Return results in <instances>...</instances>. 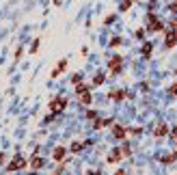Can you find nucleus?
I'll list each match as a JSON object with an SVG mask.
<instances>
[{"instance_id": "nucleus-1", "label": "nucleus", "mask_w": 177, "mask_h": 175, "mask_svg": "<svg viewBox=\"0 0 177 175\" xmlns=\"http://www.w3.org/2000/svg\"><path fill=\"white\" fill-rule=\"evenodd\" d=\"M147 30H151V33L164 30V22H162L156 13H147Z\"/></svg>"}, {"instance_id": "nucleus-2", "label": "nucleus", "mask_w": 177, "mask_h": 175, "mask_svg": "<svg viewBox=\"0 0 177 175\" xmlns=\"http://www.w3.org/2000/svg\"><path fill=\"white\" fill-rule=\"evenodd\" d=\"M28 164H30V162H26V158L17 154V156H13V160L7 164V171H9V173H15V171H19V169H26Z\"/></svg>"}, {"instance_id": "nucleus-3", "label": "nucleus", "mask_w": 177, "mask_h": 175, "mask_svg": "<svg viewBox=\"0 0 177 175\" xmlns=\"http://www.w3.org/2000/svg\"><path fill=\"white\" fill-rule=\"evenodd\" d=\"M48 108L52 110V112H56V115H61V112L67 108V97H54L52 102L48 104Z\"/></svg>"}, {"instance_id": "nucleus-4", "label": "nucleus", "mask_w": 177, "mask_h": 175, "mask_svg": "<svg viewBox=\"0 0 177 175\" xmlns=\"http://www.w3.org/2000/svg\"><path fill=\"white\" fill-rule=\"evenodd\" d=\"M110 130H112V138H117V141H125V138H128V128L121 126V123H112Z\"/></svg>"}, {"instance_id": "nucleus-5", "label": "nucleus", "mask_w": 177, "mask_h": 175, "mask_svg": "<svg viewBox=\"0 0 177 175\" xmlns=\"http://www.w3.org/2000/svg\"><path fill=\"white\" fill-rule=\"evenodd\" d=\"M177 45V30H166L164 28V48L171 50Z\"/></svg>"}, {"instance_id": "nucleus-6", "label": "nucleus", "mask_w": 177, "mask_h": 175, "mask_svg": "<svg viewBox=\"0 0 177 175\" xmlns=\"http://www.w3.org/2000/svg\"><path fill=\"white\" fill-rule=\"evenodd\" d=\"M108 69H110V73H119V71L123 69V59H121L119 54H115V56L108 61Z\"/></svg>"}, {"instance_id": "nucleus-7", "label": "nucleus", "mask_w": 177, "mask_h": 175, "mask_svg": "<svg viewBox=\"0 0 177 175\" xmlns=\"http://www.w3.org/2000/svg\"><path fill=\"white\" fill-rule=\"evenodd\" d=\"M168 132H171V130H168V126H166L164 121H160L158 126L154 128V136H156V138H166V136H168Z\"/></svg>"}, {"instance_id": "nucleus-8", "label": "nucleus", "mask_w": 177, "mask_h": 175, "mask_svg": "<svg viewBox=\"0 0 177 175\" xmlns=\"http://www.w3.org/2000/svg\"><path fill=\"white\" fill-rule=\"evenodd\" d=\"M123 158H125V156H123V152H121V147H115L112 152L108 154V162H110V164H119Z\"/></svg>"}, {"instance_id": "nucleus-9", "label": "nucleus", "mask_w": 177, "mask_h": 175, "mask_svg": "<svg viewBox=\"0 0 177 175\" xmlns=\"http://www.w3.org/2000/svg\"><path fill=\"white\" fill-rule=\"evenodd\" d=\"M33 171H41L43 166H45V162H43V158H39L37 154H33V158H30V164H28Z\"/></svg>"}, {"instance_id": "nucleus-10", "label": "nucleus", "mask_w": 177, "mask_h": 175, "mask_svg": "<svg viewBox=\"0 0 177 175\" xmlns=\"http://www.w3.org/2000/svg\"><path fill=\"white\" fill-rule=\"evenodd\" d=\"M52 158H54L56 162H63V160H67V149H65V147H56L54 152H52Z\"/></svg>"}, {"instance_id": "nucleus-11", "label": "nucleus", "mask_w": 177, "mask_h": 175, "mask_svg": "<svg viewBox=\"0 0 177 175\" xmlns=\"http://www.w3.org/2000/svg\"><path fill=\"white\" fill-rule=\"evenodd\" d=\"M108 126H112V119H99V117H97V119L93 121V128H95V130H102V128H108Z\"/></svg>"}, {"instance_id": "nucleus-12", "label": "nucleus", "mask_w": 177, "mask_h": 175, "mask_svg": "<svg viewBox=\"0 0 177 175\" xmlns=\"http://www.w3.org/2000/svg\"><path fill=\"white\" fill-rule=\"evenodd\" d=\"M108 97H110V99H115V102H123V99L128 97V93H125L123 89H119V91H110V93H108Z\"/></svg>"}, {"instance_id": "nucleus-13", "label": "nucleus", "mask_w": 177, "mask_h": 175, "mask_svg": "<svg viewBox=\"0 0 177 175\" xmlns=\"http://www.w3.org/2000/svg\"><path fill=\"white\" fill-rule=\"evenodd\" d=\"M65 67H67V59H63V61H58V63H56V67L52 69V78H56V76H61V73L65 71Z\"/></svg>"}, {"instance_id": "nucleus-14", "label": "nucleus", "mask_w": 177, "mask_h": 175, "mask_svg": "<svg viewBox=\"0 0 177 175\" xmlns=\"http://www.w3.org/2000/svg\"><path fill=\"white\" fill-rule=\"evenodd\" d=\"M151 50H154V43H151V41H147V43H143L140 52H143V56H145V59H149V56H151Z\"/></svg>"}, {"instance_id": "nucleus-15", "label": "nucleus", "mask_w": 177, "mask_h": 175, "mask_svg": "<svg viewBox=\"0 0 177 175\" xmlns=\"http://www.w3.org/2000/svg\"><path fill=\"white\" fill-rule=\"evenodd\" d=\"M93 89V84H84V82H78V87H76V95H82V93H87V91H91Z\"/></svg>"}, {"instance_id": "nucleus-16", "label": "nucleus", "mask_w": 177, "mask_h": 175, "mask_svg": "<svg viewBox=\"0 0 177 175\" xmlns=\"http://www.w3.org/2000/svg\"><path fill=\"white\" fill-rule=\"evenodd\" d=\"M175 160H177V152H173V154H168V156H162V158H160V162H162V164H173Z\"/></svg>"}, {"instance_id": "nucleus-17", "label": "nucleus", "mask_w": 177, "mask_h": 175, "mask_svg": "<svg viewBox=\"0 0 177 175\" xmlns=\"http://www.w3.org/2000/svg\"><path fill=\"white\" fill-rule=\"evenodd\" d=\"M80 97V104L82 106H89L91 102H93V99H91V91H87V93H82V95H78Z\"/></svg>"}, {"instance_id": "nucleus-18", "label": "nucleus", "mask_w": 177, "mask_h": 175, "mask_svg": "<svg viewBox=\"0 0 177 175\" xmlns=\"http://www.w3.org/2000/svg\"><path fill=\"white\" fill-rule=\"evenodd\" d=\"M104 80H106V76H104V73H97V76L93 78V87H99V84H104Z\"/></svg>"}, {"instance_id": "nucleus-19", "label": "nucleus", "mask_w": 177, "mask_h": 175, "mask_svg": "<svg viewBox=\"0 0 177 175\" xmlns=\"http://www.w3.org/2000/svg\"><path fill=\"white\" fill-rule=\"evenodd\" d=\"M82 147H87V145H84V143H78V141H73V143H71V152H73V154H78Z\"/></svg>"}, {"instance_id": "nucleus-20", "label": "nucleus", "mask_w": 177, "mask_h": 175, "mask_svg": "<svg viewBox=\"0 0 177 175\" xmlns=\"http://www.w3.org/2000/svg\"><path fill=\"white\" fill-rule=\"evenodd\" d=\"M121 152H123V156H125V158H130V156H132V147H130L128 143H123V147H121Z\"/></svg>"}, {"instance_id": "nucleus-21", "label": "nucleus", "mask_w": 177, "mask_h": 175, "mask_svg": "<svg viewBox=\"0 0 177 175\" xmlns=\"http://www.w3.org/2000/svg\"><path fill=\"white\" fill-rule=\"evenodd\" d=\"M132 7V2H130V0H123V2H121V7H119V11H128Z\"/></svg>"}, {"instance_id": "nucleus-22", "label": "nucleus", "mask_w": 177, "mask_h": 175, "mask_svg": "<svg viewBox=\"0 0 177 175\" xmlns=\"http://www.w3.org/2000/svg\"><path fill=\"white\" fill-rule=\"evenodd\" d=\"M166 30H177V17H173L171 22H168V28Z\"/></svg>"}, {"instance_id": "nucleus-23", "label": "nucleus", "mask_w": 177, "mask_h": 175, "mask_svg": "<svg viewBox=\"0 0 177 175\" xmlns=\"http://www.w3.org/2000/svg\"><path fill=\"white\" fill-rule=\"evenodd\" d=\"M117 45H121V37H112L110 39V48H117Z\"/></svg>"}, {"instance_id": "nucleus-24", "label": "nucleus", "mask_w": 177, "mask_h": 175, "mask_svg": "<svg viewBox=\"0 0 177 175\" xmlns=\"http://www.w3.org/2000/svg\"><path fill=\"white\" fill-rule=\"evenodd\" d=\"M97 117H99L97 110H87V119H97Z\"/></svg>"}, {"instance_id": "nucleus-25", "label": "nucleus", "mask_w": 177, "mask_h": 175, "mask_svg": "<svg viewBox=\"0 0 177 175\" xmlns=\"http://www.w3.org/2000/svg\"><path fill=\"white\" fill-rule=\"evenodd\" d=\"M140 132H143L140 128H128V134H130V136H136V134H140Z\"/></svg>"}, {"instance_id": "nucleus-26", "label": "nucleus", "mask_w": 177, "mask_h": 175, "mask_svg": "<svg viewBox=\"0 0 177 175\" xmlns=\"http://www.w3.org/2000/svg\"><path fill=\"white\" fill-rule=\"evenodd\" d=\"M39 41H41V39H35V41H33V45H30V54H35V52H37V48H39Z\"/></svg>"}, {"instance_id": "nucleus-27", "label": "nucleus", "mask_w": 177, "mask_h": 175, "mask_svg": "<svg viewBox=\"0 0 177 175\" xmlns=\"http://www.w3.org/2000/svg\"><path fill=\"white\" fill-rule=\"evenodd\" d=\"M54 119H56V112H52V115H48V117L43 119V123H52Z\"/></svg>"}, {"instance_id": "nucleus-28", "label": "nucleus", "mask_w": 177, "mask_h": 175, "mask_svg": "<svg viewBox=\"0 0 177 175\" xmlns=\"http://www.w3.org/2000/svg\"><path fill=\"white\" fill-rule=\"evenodd\" d=\"M143 37H145V28H138L136 30V39H143Z\"/></svg>"}, {"instance_id": "nucleus-29", "label": "nucleus", "mask_w": 177, "mask_h": 175, "mask_svg": "<svg viewBox=\"0 0 177 175\" xmlns=\"http://www.w3.org/2000/svg\"><path fill=\"white\" fill-rule=\"evenodd\" d=\"M168 136H171V138H173V141H177V128H173V130H171V132H168Z\"/></svg>"}, {"instance_id": "nucleus-30", "label": "nucleus", "mask_w": 177, "mask_h": 175, "mask_svg": "<svg viewBox=\"0 0 177 175\" xmlns=\"http://www.w3.org/2000/svg\"><path fill=\"white\" fill-rule=\"evenodd\" d=\"M168 93H171V95H177V84H171V87H168Z\"/></svg>"}, {"instance_id": "nucleus-31", "label": "nucleus", "mask_w": 177, "mask_h": 175, "mask_svg": "<svg viewBox=\"0 0 177 175\" xmlns=\"http://www.w3.org/2000/svg\"><path fill=\"white\" fill-rule=\"evenodd\" d=\"M168 9H171L173 13H177V0H175V2H171V5H168Z\"/></svg>"}, {"instance_id": "nucleus-32", "label": "nucleus", "mask_w": 177, "mask_h": 175, "mask_svg": "<svg viewBox=\"0 0 177 175\" xmlns=\"http://www.w3.org/2000/svg\"><path fill=\"white\" fill-rule=\"evenodd\" d=\"M63 171H65V162H61V164L56 166V171H54V173H63Z\"/></svg>"}, {"instance_id": "nucleus-33", "label": "nucleus", "mask_w": 177, "mask_h": 175, "mask_svg": "<svg viewBox=\"0 0 177 175\" xmlns=\"http://www.w3.org/2000/svg\"><path fill=\"white\" fill-rule=\"evenodd\" d=\"M5 160H7V154H2V152H0V166L5 164Z\"/></svg>"}, {"instance_id": "nucleus-34", "label": "nucleus", "mask_w": 177, "mask_h": 175, "mask_svg": "<svg viewBox=\"0 0 177 175\" xmlns=\"http://www.w3.org/2000/svg\"><path fill=\"white\" fill-rule=\"evenodd\" d=\"M54 5H61V0H54Z\"/></svg>"}, {"instance_id": "nucleus-35", "label": "nucleus", "mask_w": 177, "mask_h": 175, "mask_svg": "<svg viewBox=\"0 0 177 175\" xmlns=\"http://www.w3.org/2000/svg\"><path fill=\"white\" fill-rule=\"evenodd\" d=\"M130 2H134V0H130Z\"/></svg>"}, {"instance_id": "nucleus-36", "label": "nucleus", "mask_w": 177, "mask_h": 175, "mask_svg": "<svg viewBox=\"0 0 177 175\" xmlns=\"http://www.w3.org/2000/svg\"><path fill=\"white\" fill-rule=\"evenodd\" d=\"M175 145H177V141H175Z\"/></svg>"}]
</instances>
